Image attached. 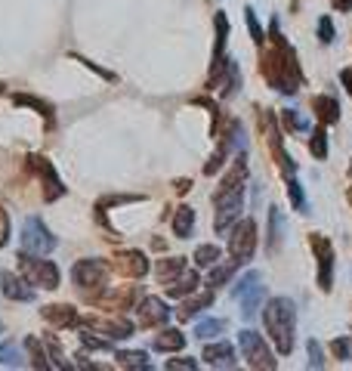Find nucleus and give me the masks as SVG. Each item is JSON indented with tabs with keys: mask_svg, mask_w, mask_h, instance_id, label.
Masks as SVG:
<instances>
[{
	"mask_svg": "<svg viewBox=\"0 0 352 371\" xmlns=\"http://www.w3.org/2000/svg\"><path fill=\"white\" fill-rule=\"evenodd\" d=\"M238 87H242V72H238V62H226V81H222V96H235Z\"/></svg>",
	"mask_w": 352,
	"mask_h": 371,
	"instance_id": "26",
	"label": "nucleus"
},
{
	"mask_svg": "<svg viewBox=\"0 0 352 371\" xmlns=\"http://www.w3.org/2000/svg\"><path fill=\"white\" fill-rule=\"evenodd\" d=\"M22 275L28 278L31 285H40V288L53 291L59 288V282H62V273H59V266L53 260H34L31 254H22Z\"/></svg>",
	"mask_w": 352,
	"mask_h": 371,
	"instance_id": "6",
	"label": "nucleus"
},
{
	"mask_svg": "<svg viewBox=\"0 0 352 371\" xmlns=\"http://www.w3.org/2000/svg\"><path fill=\"white\" fill-rule=\"evenodd\" d=\"M118 365H124V368H149V356L140 350H133V353H118Z\"/></svg>",
	"mask_w": 352,
	"mask_h": 371,
	"instance_id": "32",
	"label": "nucleus"
},
{
	"mask_svg": "<svg viewBox=\"0 0 352 371\" xmlns=\"http://www.w3.org/2000/svg\"><path fill=\"white\" fill-rule=\"evenodd\" d=\"M331 350H334V356H337V359L343 362V359H349L352 341H349V337H340V341H334V343H331Z\"/></svg>",
	"mask_w": 352,
	"mask_h": 371,
	"instance_id": "43",
	"label": "nucleus"
},
{
	"mask_svg": "<svg viewBox=\"0 0 352 371\" xmlns=\"http://www.w3.org/2000/svg\"><path fill=\"white\" fill-rule=\"evenodd\" d=\"M309 149H312V155L319 158H328V133H324V124L322 127H315V133H312V139H309Z\"/></svg>",
	"mask_w": 352,
	"mask_h": 371,
	"instance_id": "31",
	"label": "nucleus"
},
{
	"mask_svg": "<svg viewBox=\"0 0 352 371\" xmlns=\"http://www.w3.org/2000/svg\"><path fill=\"white\" fill-rule=\"evenodd\" d=\"M176 189H179V192H188V189H192V183H188V180H179Z\"/></svg>",
	"mask_w": 352,
	"mask_h": 371,
	"instance_id": "48",
	"label": "nucleus"
},
{
	"mask_svg": "<svg viewBox=\"0 0 352 371\" xmlns=\"http://www.w3.org/2000/svg\"><path fill=\"white\" fill-rule=\"evenodd\" d=\"M263 278L256 269H251L242 282H235V288H232V294H235L238 300H242V313L244 319H254L256 316V309H260V303L266 300V288H263Z\"/></svg>",
	"mask_w": 352,
	"mask_h": 371,
	"instance_id": "5",
	"label": "nucleus"
},
{
	"mask_svg": "<svg viewBox=\"0 0 352 371\" xmlns=\"http://www.w3.org/2000/svg\"><path fill=\"white\" fill-rule=\"evenodd\" d=\"M238 347H242V356L247 359L251 368H276L278 365L276 356H272V350L266 347V341L256 331H251V328L238 334Z\"/></svg>",
	"mask_w": 352,
	"mask_h": 371,
	"instance_id": "7",
	"label": "nucleus"
},
{
	"mask_svg": "<svg viewBox=\"0 0 352 371\" xmlns=\"http://www.w3.org/2000/svg\"><path fill=\"white\" fill-rule=\"evenodd\" d=\"M136 319H140L142 328H158L170 319V309H167V303L158 297H142V303L136 307Z\"/></svg>",
	"mask_w": 352,
	"mask_h": 371,
	"instance_id": "12",
	"label": "nucleus"
},
{
	"mask_svg": "<svg viewBox=\"0 0 352 371\" xmlns=\"http://www.w3.org/2000/svg\"><path fill=\"white\" fill-rule=\"evenodd\" d=\"M22 248H25V254H34V257L50 254V251L56 248V235L50 232L38 217H28V220L22 223Z\"/></svg>",
	"mask_w": 352,
	"mask_h": 371,
	"instance_id": "4",
	"label": "nucleus"
},
{
	"mask_svg": "<svg viewBox=\"0 0 352 371\" xmlns=\"http://www.w3.org/2000/svg\"><path fill=\"white\" fill-rule=\"evenodd\" d=\"M288 195L290 201H294V207L300 210V214H306V195H303V186H300L294 176H288Z\"/></svg>",
	"mask_w": 352,
	"mask_h": 371,
	"instance_id": "36",
	"label": "nucleus"
},
{
	"mask_svg": "<svg viewBox=\"0 0 352 371\" xmlns=\"http://www.w3.org/2000/svg\"><path fill=\"white\" fill-rule=\"evenodd\" d=\"M309 244H312V251L319 254V288L331 291V285H334V248H331V241L324 239V235H312Z\"/></svg>",
	"mask_w": 352,
	"mask_h": 371,
	"instance_id": "10",
	"label": "nucleus"
},
{
	"mask_svg": "<svg viewBox=\"0 0 352 371\" xmlns=\"http://www.w3.org/2000/svg\"><path fill=\"white\" fill-rule=\"evenodd\" d=\"M324 356H322V343L319 341H309V368H322Z\"/></svg>",
	"mask_w": 352,
	"mask_h": 371,
	"instance_id": "41",
	"label": "nucleus"
},
{
	"mask_svg": "<svg viewBox=\"0 0 352 371\" xmlns=\"http://www.w3.org/2000/svg\"><path fill=\"white\" fill-rule=\"evenodd\" d=\"M340 84L349 90V96H352V65H349V69H343V72H340Z\"/></svg>",
	"mask_w": 352,
	"mask_h": 371,
	"instance_id": "46",
	"label": "nucleus"
},
{
	"mask_svg": "<svg viewBox=\"0 0 352 371\" xmlns=\"http://www.w3.org/2000/svg\"><path fill=\"white\" fill-rule=\"evenodd\" d=\"M13 103H16V105H28V108H38V112L44 115L47 121H53V105H50V103H44V99H38V96H22V93H19V96H13Z\"/></svg>",
	"mask_w": 352,
	"mask_h": 371,
	"instance_id": "30",
	"label": "nucleus"
},
{
	"mask_svg": "<svg viewBox=\"0 0 352 371\" xmlns=\"http://www.w3.org/2000/svg\"><path fill=\"white\" fill-rule=\"evenodd\" d=\"M244 180H247V164L244 158H238L235 164H232V171L222 176L217 195V217H213V226H217V232H229L232 226L242 220V207H244Z\"/></svg>",
	"mask_w": 352,
	"mask_h": 371,
	"instance_id": "2",
	"label": "nucleus"
},
{
	"mask_svg": "<svg viewBox=\"0 0 352 371\" xmlns=\"http://www.w3.org/2000/svg\"><path fill=\"white\" fill-rule=\"evenodd\" d=\"M40 316H44L50 325H59V328H74L77 325V313L68 307V303H62V307H56V303L53 307H44Z\"/></svg>",
	"mask_w": 352,
	"mask_h": 371,
	"instance_id": "21",
	"label": "nucleus"
},
{
	"mask_svg": "<svg viewBox=\"0 0 352 371\" xmlns=\"http://www.w3.org/2000/svg\"><path fill=\"white\" fill-rule=\"evenodd\" d=\"M244 19H247V28H251V38H254V44L256 47H263V40H266V35H263V28H260V22H256V13L247 6L244 10Z\"/></svg>",
	"mask_w": 352,
	"mask_h": 371,
	"instance_id": "38",
	"label": "nucleus"
},
{
	"mask_svg": "<svg viewBox=\"0 0 352 371\" xmlns=\"http://www.w3.org/2000/svg\"><path fill=\"white\" fill-rule=\"evenodd\" d=\"M25 350H28L31 365H34V368H50L47 353H44V347H40V341H34V337H28V341H25Z\"/></svg>",
	"mask_w": 352,
	"mask_h": 371,
	"instance_id": "33",
	"label": "nucleus"
},
{
	"mask_svg": "<svg viewBox=\"0 0 352 371\" xmlns=\"http://www.w3.org/2000/svg\"><path fill=\"white\" fill-rule=\"evenodd\" d=\"M226 38H229L226 13H217V47H213V59H222V47H226Z\"/></svg>",
	"mask_w": 352,
	"mask_h": 371,
	"instance_id": "34",
	"label": "nucleus"
},
{
	"mask_svg": "<svg viewBox=\"0 0 352 371\" xmlns=\"http://www.w3.org/2000/svg\"><path fill=\"white\" fill-rule=\"evenodd\" d=\"M81 343L87 350H111L108 337H96V334H90V331H81Z\"/></svg>",
	"mask_w": 352,
	"mask_h": 371,
	"instance_id": "39",
	"label": "nucleus"
},
{
	"mask_svg": "<svg viewBox=\"0 0 352 371\" xmlns=\"http://www.w3.org/2000/svg\"><path fill=\"white\" fill-rule=\"evenodd\" d=\"M0 285H4V294L10 300H19V303H31L34 297H38V294H34V288H31V282L28 278H19L16 273H10V269H6V273H0Z\"/></svg>",
	"mask_w": 352,
	"mask_h": 371,
	"instance_id": "14",
	"label": "nucleus"
},
{
	"mask_svg": "<svg viewBox=\"0 0 352 371\" xmlns=\"http://www.w3.org/2000/svg\"><path fill=\"white\" fill-rule=\"evenodd\" d=\"M266 331H269L272 343L281 356H288L294 350V328H297V307L290 297H272L266 303V313H263Z\"/></svg>",
	"mask_w": 352,
	"mask_h": 371,
	"instance_id": "3",
	"label": "nucleus"
},
{
	"mask_svg": "<svg viewBox=\"0 0 352 371\" xmlns=\"http://www.w3.org/2000/svg\"><path fill=\"white\" fill-rule=\"evenodd\" d=\"M183 269H186V257H170V260H158V269H154V273H158V278L164 285H170Z\"/></svg>",
	"mask_w": 352,
	"mask_h": 371,
	"instance_id": "24",
	"label": "nucleus"
},
{
	"mask_svg": "<svg viewBox=\"0 0 352 371\" xmlns=\"http://www.w3.org/2000/svg\"><path fill=\"white\" fill-rule=\"evenodd\" d=\"M198 285H201V275L195 273V269H183L174 282H170V288H167V294L170 297H186V294H195L198 291Z\"/></svg>",
	"mask_w": 352,
	"mask_h": 371,
	"instance_id": "19",
	"label": "nucleus"
},
{
	"mask_svg": "<svg viewBox=\"0 0 352 371\" xmlns=\"http://www.w3.org/2000/svg\"><path fill=\"white\" fill-rule=\"evenodd\" d=\"M334 6H337L340 13H352V0H331Z\"/></svg>",
	"mask_w": 352,
	"mask_h": 371,
	"instance_id": "47",
	"label": "nucleus"
},
{
	"mask_svg": "<svg viewBox=\"0 0 352 371\" xmlns=\"http://www.w3.org/2000/svg\"><path fill=\"white\" fill-rule=\"evenodd\" d=\"M0 331H4V325H0Z\"/></svg>",
	"mask_w": 352,
	"mask_h": 371,
	"instance_id": "49",
	"label": "nucleus"
},
{
	"mask_svg": "<svg viewBox=\"0 0 352 371\" xmlns=\"http://www.w3.org/2000/svg\"><path fill=\"white\" fill-rule=\"evenodd\" d=\"M319 40H322V44H331V40H334V22L328 19V16H322V19H319Z\"/></svg>",
	"mask_w": 352,
	"mask_h": 371,
	"instance_id": "42",
	"label": "nucleus"
},
{
	"mask_svg": "<svg viewBox=\"0 0 352 371\" xmlns=\"http://www.w3.org/2000/svg\"><path fill=\"white\" fill-rule=\"evenodd\" d=\"M115 269L127 278H142L145 273H149V260H145L142 251H124V254H118Z\"/></svg>",
	"mask_w": 352,
	"mask_h": 371,
	"instance_id": "16",
	"label": "nucleus"
},
{
	"mask_svg": "<svg viewBox=\"0 0 352 371\" xmlns=\"http://www.w3.org/2000/svg\"><path fill=\"white\" fill-rule=\"evenodd\" d=\"M167 368H198V362L195 359H170Z\"/></svg>",
	"mask_w": 352,
	"mask_h": 371,
	"instance_id": "45",
	"label": "nucleus"
},
{
	"mask_svg": "<svg viewBox=\"0 0 352 371\" xmlns=\"http://www.w3.org/2000/svg\"><path fill=\"white\" fill-rule=\"evenodd\" d=\"M220 244H201L198 251H195V263H198L201 269H208V266H213V263H220Z\"/></svg>",
	"mask_w": 352,
	"mask_h": 371,
	"instance_id": "28",
	"label": "nucleus"
},
{
	"mask_svg": "<svg viewBox=\"0 0 352 371\" xmlns=\"http://www.w3.org/2000/svg\"><path fill=\"white\" fill-rule=\"evenodd\" d=\"M158 353H179L186 347V334L183 331H176V328H167V331H161L158 337H154V343H152Z\"/></svg>",
	"mask_w": 352,
	"mask_h": 371,
	"instance_id": "22",
	"label": "nucleus"
},
{
	"mask_svg": "<svg viewBox=\"0 0 352 371\" xmlns=\"http://www.w3.org/2000/svg\"><path fill=\"white\" fill-rule=\"evenodd\" d=\"M208 365L213 368H235L238 359H235V350H232V343L226 341H217V343H208L204 347V356H201Z\"/></svg>",
	"mask_w": 352,
	"mask_h": 371,
	"instance_id": "17",
	"label": "nucleus"
},
{
	"mask_svg": "<svg viewBox=\"0 0 352 371\" xmlns=\"http://www.w3.org/2000/svg\"><path fill=\"white\" fill-rule=\"evenodd\" d=\"M210 303H213V288H210V291H204V294H198V297H192V300H186L183 307H179V313H176V316H179V322H188V319L198 316L201 309H208Z\"/></svg>",
	"mask_w": 352,
	"mask_h": 371,
	"instance_id": "23",
	"label": "nucleus"
},
{
	"mask_svg": "<svg viewBox=\"0 0 352 371\" xmlns=\"http://www.w3.org/2000/svg\"><path fill=\"white\" fill-rule=\"evenodd\" d=\"M192 226H195V210L179 207L176 217H174V235L176 239H188V235H192Z\"/></svg>",
	"mask_w": 352,
	"mask_h": 371,
	"instance_id": "25",
	"label": "nucleus"
},
{
	"mask_svg": "<svg viewBox=\"0 0 352 371\" xmlns=\"http://www.w3.org/2000/svg\"><path fill=\"white\" fill-rule=\"evenodd\" d=\"M312 112H315V118H319V124H324V127H331V124L340 121V103L334 96H315L312 99Z\"/></svg>",
	"mask_w": 352,
	"mask_h": 371,
	"instance_id": "18",
	"label": "nucleus"
},
{
	"mask_svg": "<svg viewBox=\"0 0 352 371\" xmlns=\"http://www.w3.org/2000/svg\"><path fill=\"white\" fill-rule=\"evenodd\" d=\"M281 121H285L288 130H300V133L309 130V121H306V118L297 115V112H290V108H288V112H281Z\"/></svg>",
	"mask_w": 352,
	"mask_h": 371,
	"instance_id": "37",
	"label": "nucleus"
},
{
	"mask_svg": "<svg viewBox=\"0 0 352 371\" xmlns=\"http://www.w3.org/2000/svg\"><path fill=\"white\" fill-rule=\"evenodd\" d=\"M281 239H285V217H281L278 207H269V239H266V251L276 254L281 248Z\"/></svg>",
	"mask_w": 352,
	"mask_h": 371,
	"instance_id": "20",
	"label": "nucleus"
},
{
	"mask_svg": "<svg viewBox=\"0 0 352 371\" xmlns=\"http://www.w3.org/2000/svg\"><path fill=\"white\" fill-rule=\"evenodd\" d=\"M74 285L81 291H96V288H106V278H108V263L106 260H77L74 269Z\"/></svg>",
	"mask_w": 352,
	"mask_h": 371,
	"instance_id": "9",
	"label": "nucleus"
},
{
	"mask_svg": "<svg viewBox=\"0 0 352 371\" xmlns=\"http://www.w3.org/2000/svg\"><path fill=\"white\" fill-rule=\"evenodd\" d=\"M28 164H31V171L44 180V186H47V192H44V198L47 201H56L59 195H65V186H62V180L56 176V171H53V164L47 161V158H28Z\"/></svg>",
	"mask_w": 352,
	"mask_h": 371,
	"instance_id": "13",
	"label": "nucleus"
},
{
	"mask_svg": "<svg viewBox=\"0 0 352 371\" xmlns=\"http://www.w3.org/2000/svg\"><path fill=\"white\" fill-rule=\"evenodd\" d=\"M263 127H266V133H269L272 155H276L281 173H285V176H294V173H297V164H294V158H290L288 152H285V146H281V130H278V124H276V115L266 112V115H263Z\"/></svg>",
	"mask_w": 352,
	"mask_h": 371,
	"instance_id": "11",
	"label": "nucleus"
},
{
	"mask_svg": "<svg viewBox=\"0 0 352 371\" xmlns=\"http://www.w3.org/2000/svg\"><path fill=\"white\" fill-rule=\"evenodd\" d=\"M6 241H10V214L0 207V248H4Z\"/></svg>",
	"mask_w": 352,
	"mask_h": 371,
	"instance_id": "44",
	"label": "nucleus"
},
{
	"mask_svg": "<svg viewBox=\"0 0 352 371\" xmlns=\"http://www.w3.org/2000/svg\"><path fill=\"white\" fill-rule=\"evenodd\" d=\"M260 74L272 84L278 93H297V87L303 84V72H300L294 47L281 38L278 22H272V47L260 59Z\"/></svg>",
	"mask_w": 352,
	"mask_h": 371,
	"instance_id": "1",
	"label": "nucleus"
},
{
	"mask_svg": "<svg viewBox=\"0 0 352 371\" xmlns=\"http://www.w3.org/2000/svg\"><path fill=\"white\" fill-rule=\"evenodd\" d=\"M254 248H256V223L254 220H238L235 226H232V235H229L232 260L247 263V260L254 257Z\"/></svg>",
	"mask_w": 352,
	"mask_h": 371,
	"instance_id": "8",
	"label": "nucleus"
},
{
	"mask_svg": "<svg viewBox=\"0 0 352 371\" xmlns=\"http://www.w3.org/2000/svg\"><path fill=\"white\" fill-rule=\"evenodd\" d=\"M238 266H242V263H238V260H232V263H222V266H217V263H213V273H210V288L217 291L220 285H226L229 278H232V273H235Z\"/></svg>",
	"mask_w": 352,
	"mask_h": 371,
	"instance_id": "29",
	"label": "nucleus"
},
{
	"mask_svg": "<svg viewBox=\"0 0 352 371\" xmlns=\"http://www.w3.org/2000/svg\"><path fill=\"white\" fill-rule=\"evenodd\" d=\"M222 331H226V319H204V322H198V328H195V337L210 341V337H217Z\"/></svg>",
	"mask_w": 352,
	"mask_h": 371,
	"instance_id": "27",
	"label": "nucleus"
},
{
	"mask_svg": "<svg viewBox=\"0 0 352 371\" xmlns=\"http://www.w3.org/2000/svg\"><path fill=\"white\" fill-rule=\"evenodd\" d=\"M87 325L96 328V331H102L108 341H124V337L133 334L130 319H118V316H111V319H87Z\"/></svg>",
	"mask_w": 352,
	"mask_h": 371,
	"instance_id": "15",
	"label": "nucleus"
},
{
	"mask_svg": "<svg viewBox=\"0 0 352 371\" xmlns=\"http://www.w3.org/2000/svg\"><path fill=\"white\" fill-rule=\"evenodd\" d=\"M0 365H22V350L16 347V343H0Z\"/></svg>",
	"mask_w": 352,
	"mask_h": 371,
	"instance_id": "35",
	"label": "nucleus"
},
{
	"mask_svg": "<svg viewBox=\"0 0 352 371\" xmlns=\"http://www.w3.org/2000/svg\"><path fill=\"white\" fill-rule=\"evenodd\" d=\"M47 350H50V365L65 368V362H62V347L56 343V337H47Z\"/></svg>",
	"mask_w": 352,
	"mask_h": 371,
	"instance_id": "40",
	"label": "nucleus"
}]
</instances>
